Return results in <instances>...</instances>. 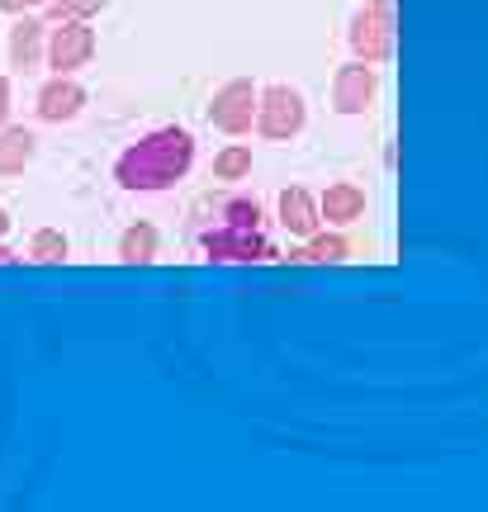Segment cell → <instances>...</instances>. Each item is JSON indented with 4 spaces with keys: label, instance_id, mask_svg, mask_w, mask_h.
<instances>
[{
    "label": "cell",
    "instance_id": "cell-1",
    "mask_svg": "<svg viewBox=\"0 0 488 512\" xmlns=\"http://www.w3.org/2000/svg\"><path fill=\"white\" fill-rule=\"evenodd\" d=\"M190 162H195V138L185 128H157L119 157V185L124 190H166L190 171Z\"/></svg>",
    "mask_w": 488,
    "mask_h": 512
},
{
    "label": "cell",
    "instance_id": "cell-2",
    "mask_svg": "<svg viewBox=\"0 0 488 512\" xmlns=\"http://www.w3.org/2000/svg\"><path fill=\"white\" fill-rule=\"evenodd\" d=\"M304 95L294 91V86H266L261 100H256V128L266 133V138H294L299 128H304Z\"/></svg>",
    "mask_w": 488,
    "mask_h": 512
},
{
    "label": "cell",
    "instance_id": "cell-3",
    "mask_svg": "<svg viewBox=\"0 0 488 512\" xmlns=\"http://www.w3.org/2000/svg\"><path fill=\"white\" fill-rule=\"evenodd\" d=\"M256 100H261V91H256L252 81H228L223 91L214 95V105H209V124L223 128V133H247V128L256 124Z\"/></svg>",
    "mask_w": 488,
    "mask_h": 512
},
{
    "label": "cell",
    "instance_id": "cell-4",
    "mask_svg": "<svg viewBox=\"0 0 488 512\" xmlns=\"http://www.w3.org/2000/svg\"><path fill=\"white\" fill-rule=\"evenodd\" d=\"M380 95V76H375V62H351L337 72L332 81V110L337 114H365Z\"/></svg>",
    "mask_w": 488,
    "mask_h": 512
},
{
    "label": "cell",
    "instance_id": "cell-5",
    "mask_svg": "<svg viewBox=\"0 0 488 512\" xmlns=\"http://www.w3.org/2000/svg\"><path fill=\"white\" fill-rule=\"evenodd\" d=\"M95 57V29H86V19H62V29H53L48 38V62L57 76L86 67Z\"/></svg>",
    "mask_w": 488,
    "mask_h": 512
},
{
    "label": "cell",
    "instance_id": "cell-6",
    "mask_svg": "<svg viewBox=\"0 0 488 512\" xmlns=\"http://www.w3.org/2000/svg\"><path fill=\"white\" fill-rule=\"evenodd\" d=\"M351 48L361 62H384V57L394 53V19L380 15L375 5L361 10V15L351 19Z\"/></svg>",
    "mask_w": 488,
    "mask_h": 512
},
{
    "label": "cell",
    "instance_id": "cell-7",
    "mask_svg": "<svg viewBox=\"0 0 488 512\" xmlns=\"http://www.w3.org/2000/svg\"><path fill=\"white\" fill-rule=\"evenodd\" d=\"M204 247H209V256H218V261H252V256H266V238L256 233L252 223H228V228L209 233Z\"/></svg>",
    "mask_w": 488,
    "mask_h": 512
},
{
    "label": "cell",
    "instance_id": "cell-8",
    "mask_svg": "<svg viewBox=\"0 0 488 512\" xmlns=\"http://www.w3.org/2000/svg\"><path fill=\"white\" fill-rule=\"evenodd\" d=\"M81 110H86V91H81L76 81H67V76H57V81H48V86L38 91V114H43L48 124L76 119Z\"/></svg>",
    "mask_w": 488,
    "mask_h": 512
},
{
    "label": "cell",
    "instance_id": "cell-9",
    "mask_svg": "<svg viewBox=\"0 0 488 512\" xmlns=\"http://www.w3.org/2000/svg\"><path fill=\"white\" fill-rule=\"evenodd\" d=\"M280 223L290 228L294 238H313V233H318L323 214H318V204H313V195H308L304 185H290V190H280Z\"/></svg>",
    "mask_w": 488,
    "mask_h": 512
},
{
    "label": "cell",
    "instance_id": "cell-10",
    "mask_svg": "<svg viewBox=\"0 0 488 512\" xmlns=\"http://www.w3.org/2000/svg\"><path fill=\"white\" fill-rule=\"evenodd\" d=\"M318 214H323L327 223H337V228H346V223H356L365 214V195H361V185H327V195L323 204H318Z\"/></svg>",
    "mask_w": 488,
    "mask_h": 512
},
{
    "label": "cell",
    "instance_id": "cell-11",
    "mask_svg": "<svg viewBox=\"0 0 488 512\" xmlns=\"http://www.w3.org/2000/svg\"><path fill=\"white\" fill-rule=\"evenodd\" d=\"M43 24L29 15H19V24L10 29V62H15L19 72H29V67H38V57H43Z\"/></svg>",
    "mask_w": 488,
    "mask_h": 512
},
{
    "label": "cell",
    "instance_id": "cell-12",
    "mask_svg": "<svg viewBox=\"0 0 488 512\" xmlns=\"http://www.w3.org/2000/svg\"><path fill=\"white\" fill-rule=\"evenodd\" d=\"M29 162H34V133L0 124V176H15Z\"/></svg>",
    "mask_w": 488,
    "mask_h": 512
},
{
    "label": "cell",
    "instance_id": "cell-13",
    "mask_svg": "<svg viewBox=\"0 0 488 512\" xmlns=\"http://www.w3.org/2000/svg\"><path fill=\"white\" fill-rule=\"evenodd\" d=\"M119 256H124L128 266H147L157 256V228L152 223H133L124 238H119Z\"/></svg>",
    "mask_w": 488,
    "mask_h": 512
},
{
    "label": "cell",
    "instance_id": "cell-14",
    "mask_svg": "<svg viewBox=\"0 0 488 512\" xmlns=\"http://www.w3.org/2000/svg\"><path fill=\"white\" fill-rule=\"evenodd\" d=\"M351 256V242L337 238V233H313V242H308L304 252H294V261H346Z\"/></svg>",
    "mask_w": 488,
    "mask_h": 512
},
{
    "label": "cell",
    "instance_id": "cell-15",
    "mask_svg": "<svg viewBox=\"0 0 488 512\" xmlns=\"http://www.w3.org/2000/svg\"><path fill=\"white\" fill-rule=\"evenodd\" d=\"M252 171V147H223L214 162V176L218 181H242Z\"/></svg>",
    "mask_w": 488,
    "mask_h": 512
},
{
    "label": "cell",
    "instance_id": "cell-16",
    "mask_svg": "<svg viewBox=\"0 0 488 512\" xmlns=\"http://www.w3.org/2000/svg\"><path fill=\"white\" fill-rule=\"evenodd\" d=\"M67 252H72V247H67V238H62L57 228H38L34 238H29V256H34V261H67Z\"/></svg>",
    "mask_w": 488,
    "mask_h": 512
},
{
    "label": "cell",
    "instance_id": "cell-17",
    "mask_svg": "<svg viewBox=\"0 0 488 512\" xmlns=\"http://www.w3.org/2000/svg\"><path fill=\"white\" fill-rule=\"evenodd\" d=\"M109 0H53V10H57V19H91V15H100Z\"/></svg>",
    "mask_w": 488,
    "mask_h": 512
},
{
    "label": "cell",
    "instance_id": "cell-18",
    "mask_svg": "<svg viewBox=\"0 0 488 512\" xmlns=\"http://www.w3.org/2000/svg\"><path fill=\"white\" fill-rule=\"evenodd\" d=\"M38 5H43V0H0L5 15H24V10H38Z\"/></svg>",
    "mask_w": 488,
    "mask_h": 512
},
{
    "label": "cell",
    "instance_id": "cell-19",
    "mask_svg": "<svg viewBox=\"0 0 488 512\" xmlns=\"http://www.w3.org/2000/svg\"><path fill=\"white\" fill-rule=\"evenodd\" d=\"M5 119H10V81L0 76V124H5Z\"/></svg>",
    "mask_w": 488,
    "mask_h": 512
},
{
    "label": "cell",
    "instance_id": "cell-20",
    "mask_svg": "<svg viewBox=\"0 0 488 512\" xmlns=\"http://www.w3.org/2000/svg\"><path fill=\"white\" fill-rule=\"evenodd\" d=\"M370 5H375L380 15H389V19H394V0H370Z\"/></svg>",
    "mask_w": 488,
    "mask_h": 512
},
{
    "label": "cell",
    "instance_id": "cell-21",
    "mask_svg": "<svg viewBox=\"0 0 488 512\" xmlns=\"http://www.w3.org/2000/svg\"><path fill=\"white\" fill-rule=\"evenodd\" d=\"M5 233H10V214L0 209V238H5Z\"/></svg>",
    "mask_w": 488,
    "mask_h": 512
},
{
    "label": "cell",
    "instance_id": "cell-22",
    "mask_svg": "<svg viewBox=\"0 0 488 512\" xmlns=\"http://www.w3.org/2000/svg\"><path fill=\"white\" fill-rule=\"evenodd\" d=\"M10 261H15V256H10V252H5V247H0V266H10Z\"/></svg>",
    "mask_w": 488,
    "mask_h": 512
}]
</instances>
